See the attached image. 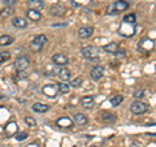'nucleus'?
Here are the masks:
<instances>
[{
  "label": "nucleus",
  "instance_id": "obj_1",
  "mask_svg": "<svg viewBox=\"0 0 156 147\" xmlns=\"http://www.w3.org/2000/svg\"><path fill=\"white\" fill-rule=\"evenodd\" d=\"M47 41H48V39H47V37L44 35V34H39V35H37L35 38L33 39V42L30 43L31 51H34V52L42 51V48L47 43Z\"/></svg>",
  "mask_w": 156,
  "mask_h": 147
},
{
  "label": "nucleus",
  "instance_id": "obj_2",
  "mask_svg": "<svg viewBox=\"0 0 156 147\" xmlns=\"http://www.w3.org/2000/svg\"><path fill=\"white\" fill-rule=\"evenodd\" d=\"M148 109H150V106L147 103L140 102V100L131 103V106H130V111H131V113H134V115H143Z\"/></svg>",
  "mask_w": 156,
  "mask_h": 147
},
{
  "label": "nucleus",
  "instance_id": "obj_3",
  "mask_svg": "<svg viewBox=\"0 0 156 147\" xmlns=\"http://www.w3.org/2000/svg\"><path fill=\"white\" fill-rule=\"evenodd\" d=\"M81 53H82V56L89 59V60H95V59L99 57L100 51H99V48L95 47V46H87V47L82 48Z\"/></svg>",
  "mask_w": 156,
  "mask_h": 147
},
{
  "label": "nucleus",
  "instance_id": "obj_4",
  "mask_svg": "<svg viewBox=\"0 0 156 147\" xmlns=\"http://www.w3.org/2000/svg\"><path fill=\"white\" fill-rule=\"evenodd\" d=\"M135 33V23H126V22H122V25L119 29V34L124 37H131L134 35Z\"/></svg>",
  "mask_w": 156,
  "mask_h": 147
},
{
  "label": "nucleus",
  "instance_id": "obj_5",
  "mask_svg": "<svg viewBox=\"0 0 156 147\" xmlns=\"http://www.w3.org/2000/svg\"><path fill=\"white\" fill-rule=\"evenodd\" d=\"M29 64H30V60H29L27 56H20L14 61V69L17 72H22L29 66Z\"/></svg>",
  "mask_w": 156,
  "mask_h": 147
},
{
  "label": "nucleus",
  "instance_id": "obj_6",
  "mask_svg": "<svg viewBox=\"0 0 156 147\" xmlns=\"http://www.w3.org/2000/svg\"><path fill=\"white\" fill-rule=\"evenodd\" d=\"M43 94H44L48 98H55L57 96L58 94V89H57V85H55V83H48V85H44L43 86Z\"/></svg>",
  "mask_w": 156,
  "mask_h": 147
},
{
  "label": "nucleus",
  "instance_id": "obj_7",
  "mask_svg": "<svg viewBox=\"0 0 156 147\" xmlns=\"http://www.w3.org/2000/svg\"><path fill=\"white\" fill-rule=\"evenodd\" d=\"M50 12H51L52 16H55V17H62L66 13V7L64 4L58 3V4H55V5H52L50 8Z\"/></svg>",
  "mask_w": 156,
  "mask_h": 147
},
{
  "label": "nucleus",
  "instance_id": "obj_8",
  "mask_svg": "<svg viewBox=\"0 0 156 147\" xmlns=\"http://www.w3.org/2000/svg\"><path fill=\"white\" fill-rule=\"evenodd\" d=\"M154 47H155L154 41H151V39H148V38H146L142 42H139V46H138L139 51L143 52V53H148L150 51H152Z\"/></svg>",
  "mask_w": 156,
  "mask_h": 147
},
{
  "label": "nucleus",
  "instance_id": "obj_9",
  "mask_svg": "<svg viewBox=\"0 0 156 147\" xmlns=\"http://www.w3.org/2000/svg\"><path fill=\"white\" fill-rule=\"evenodd\" d=\"M52 63L55 65H60V66H64L66 64H69V57L64 53H55L52 56Z\"/></svg>",
  "mask_w": 156,
  "mask_h": 147
},
{
  "label": "nucleus",
  "instance_id": "obj_10",
  "mask_svg": "<svg viewBox=\"0 0 156 147\" xmlns=\"http://www.w3.org/2000/svg\"><path fill=\"white\" fill-rule=\"evenodd\" d=\"M73 124H74L73 120L68 116H61L60 119L56 121V125L58 126V128H64V129H70L73 126Z\"/></svg>",
  "mask_w": 156,
  "mask_h": 147
},
{
  "label": "nucleus",
  "instance_id": "obj_11",
  "mask_svg": "<svg viewBox=\"0 0 156 147\" xmlns=\"http://www.w3.org/2000/svg\"><path fill=\"white\" fill-rule=\"evenodd\" d=\"M90 76H91V80L100 81L101 78H103V76H104V68L101 65L94 66V68H92V70H91V73H90Z\"/></svg>",
  "mask_w": 156,
  "mask_h": 147
},
{
  "label": "nucleus",
  "instance_id": "obj_12",
  "mask_svg": "<svg viewBox=\"0 0 156 147\" xmlns=\"http://www.w3.org/2000/svg\"><path fill=\"white\" fill-rule=\"evenodd\" d=\"M92 34H94V29L91 26H83L78 30V37L81 39H89Z\"/></svg>",
  "mask_w": 156,
  "mask_h": 147
},
{
  "label": "nucleus",
  "instance_id": "obj_13",
  "mask_svg": "<svg viewBox=\"0 0 156 147\" xmlns=\"http://www.w3.org/2000/svg\"><path fill=\"white\" fill-rule=\"evenodd\" d=\"M27 7L29 9L41 11V9L44 8V2L43 0H27Z\"/></svg>",
  "mask_w": 156,
  "mask_h": 147
},
{
  "label": "nucleus",
  "instance_id": "obj_14",
  "mask_svg": "<svg viewBox=\"0 0 156 147\" xmlns=\"http://www.w3.org/2000/svg\"><path fill=\"white\" fill-rule=\"evenodd\" d=\"M58 78L62 81V82H68L72 78V73H70V70L68 69V68H61L60 70H58Z\"/></svg>",
  "mask_w": 156,
  "mask_h": 147
},
{
  "label": "nucleus",
  "instance_id": "obj_15",
  "mask_svg": "<svg viewBox=\"0 0 156 147\" xmlns=\"http://www.w3.org/2000/svg\"><path fill=\"white\" fill-rule=\"evenodd\" d=\"M94 96L92 95H86L83 98H81V106L82 107H85V108H91L92 106H94Z\"/></svg>",
  "mask_w": 156,
  "mask_h": 147
},
{
  "label": "nucleus",
  "instance_id": "obj_16",
  "mask_svg": "<svg viewBox=\"0 0 156 147\" xmlns=\"http://www.w3.org/2000/svg\"><path fill=\"white\" fill-rule=\"evenodd\" d=\"M12 25L17 29H25L27 26V22H26V20L22 17H14L12 20Z\"/></svg>",
  "mask_w": 156,
  "mask_h": 147
},
{
  "label": "nucleus",
  "instance_id": "obj_17",
  "mask_svg": "<svg viewBox=\"0 0 156 147\" xmlns=\"http://www.w3.org/2000/svg\"><path fill=\"white\" fill-rule=\"evenodd\" d=\"M101 120H103L105 124H113V122L116 121V115L112 113V112L104 111L103 113H101Z\"/></svg>",
  "mask_w": 156,
  "mask_h": 147
},
{
  "label": "nucleus",
  "instance_id": "obj_18",
  "mask_svg": "<svg viewBox=\"0 0 156 147\" xmlns=\"http://www.w3.org/2000/svg\"><path fill=\"white\" fill-rule=\"evenodd\" d=\"M26 16L29 20H31V21H39V20L42 18V14L39 11H34V9H27L26 11Z\"/></svg>",
  "mask_w": 156,
  "mask_h": 147
},
{
  "label": "nucleus",
  "instance_id": "obj_19",
  "mask_svg": "<svg viewBox=\"0 0 156 147\" xmlns=\"http://www.w3.org/2000/svg\"><path fill=\"white\" fill-rule=\"evenodd\" d=\"M73 122H76L78 125H86L89 120H87V116L83 113H76L74 117H73Z\"/></svg>",
  "mask_w": 156,
  "mask_h": 147
},
{
  "label": "nucleus",
  "instance_id": "obj_20",
  "mask_svg": "<svg viewBox=\"0 0 156 147\" xmlns=\"http://www.w3.org/2000/svg\"><path fill=\"white\" fill-rule=\"evenodd\" d=\"M48 109H50V107L44 104V103H34L33 104V111L38 112V113H44Z\"/></svg>",
  "mask_w": 156,
  "mask_h": 147
},
{
  "label": "nucleus",
  "instance_id": "obj_21",
  "mask_svg": "<svg viewBox=\"0 0 156 147\" xmlns=\"http://www.w3.org/2000/svg\"><path fill=\"white\" fill-rule=\"evenodd\" d=\"M129 8V3L125 2V0H119V2L115 3V11L116 12H124Z\"/></svg>",
  "mask_w": 156,
  "mask_h": 147
},
{
  "label": "nucleus",
  "instance_id": "obj_22",
  "mask_svg": "<svg viewBox=\"0 0 156 147\" xmlns=\"http://www.w3.org/2000/svg\"><path fill=\"white\" fill-rule=\"evenodd\" d=\"M17 130H18V125L16 124V122H9L8 126H5V134L9 135V137L16 134Z\"/></svg>",
  "mask_w": 156,
  "mask_h": 147
},
{
  "label": "nucleus",
  "instance_id": "obj_23",
  "mask_svg": "<svg viewBox=\"0 0 156 147\" xmlns=\"http://www.w3.org/2000/svg\"><path fill=\"white\" fill-rule=\"evenodd\" d=\"M103 50L105 51V52H108V53H115L117 52V50H119V45L117 43H115V42H112V43H109V45H105L104 47H103Z\"/></svg>",
  "mask_w": 156,
  "mask_h": 147
},
{
  "label": "nucleus",
  "instance_id": "obj_24",
  "mask_svg": "<svg viewBox=\"0 0 156 147\" xmlns=\"http://www.w3.org/2000/svg\"><path fill=\"white\" fill-rule=\"evenodd\" d=\"M57 89H58V94H68L70 91V86L66 82H61L57 83Z\"/></svg>",
  "mask_w": 156,
  "mask_h": 147
},
{
  "label": "nucleus",
  "instance_id": "obj_25",
  "mask_svg": "<svg viewBox=\"0 0 156 147\" xmlns=\"http://www.w3.org/2000/svg\"><path fill=\"white\" fill-rule=\"evenodd\" d=\"M13 43V37L11 35H2L0 37V46H9Z\"/></svg>",
  "mask_w": 156,
  "mask_h": 147
},
{
  "label": "nucleus",
  "instance_id": "obj_26",
  "mask_svg": "<svg viewBox=\"0 0 156 147\" xmlns=\"http://www.w3.org/2000/svg\"><path fill=\"white\" fill-rule=\"evenodd\" d=\"M122 100H124V96L122 95H115V96H112L111 98V104H112V107H117V106H120L121 103H122Z\"/></svg>",
  "mask_w": 156,
  "mask_h": 147
},
{
  "label": "nucleus",
  "instance_id": "obj_27",
  "mask_svg": "<svg viewBox=\"0 0 156 147\" xmlns=\"http://www.w3.org/2000/svg\"><path fill=\"white\" fill-rule=\"evenodd\" d=\"M13 12H14L13 7H5V8L0 9V16L2 17H8V16H12Z\"/></svg>",
  "mask_w": 156,
  "mask_h": 147
},
{
  "label": "nucleus",
  "instance_id": "obj_28",
  "mask_svg": "<svg viewBox=\"0 0 156 147\" xmlns=\"http://www.w3.org/2000/svg\"><path fill=\"white\" fill-rule=\"evenodd\" d=\"M9 59H11V52H9V51H3V52H0V64H3V63L8 61Z\"/></svg>",
  "mask_w": 156,
  "mask_h": 147
},
{
  "label": "nucleus",
  "instance_id": "obj_29",
  "mask_svg": "<svg viewBox=\"0 0 156 147\" xmlns=\"http://www.w3.org/2000/svg\"><path fill=\"white\" fill-rule=\"evenodd\" d=\"M82 82H83V80H82V77H77L74 78V80H72L69 82V86L70 87H80L82 85Z\"/></svg>",
  "mask_w": 156,
  "mask_h": 147
},
{
  "label": "nucleus",
  "instance_id": "obj_30",
  "mask_svg": "<svg viewBox=\"0 0 156 147\" xmlns=\"http://www.w3.org/2000/svg\"><path fill=\"white\" fill-rule=\"evenodd\" d=\"M25 122H26L27 126H30V128H35L37 126V120L34 119V117H31V116H26L25 117Z\"/></svg>",
  "mask_w": 156,
  "mask_h": 147
},
{
  "label": "nucleus",
  "instance_id": "obj_31",
  "mask_svg": "<svg viewBox=\"0 0 156 147\" xmlns=\"http://www.w3.org/2000/svg\"><path fill=\"white\" fill-rule=\"evenodd\" d=\"M124 22L126 23H135V14L134 13H130L128 16L124 17Z\"/></svg>",
  "mask_w": 156,
  "mask_h": 147
},
{
  "label": "nucleus",
  "instance_id": "obj_32",
  "mask_svg": "<svg viewBox=\"0 0 156 147\" xmlns=\"http://www.w3.org/2000/svg\"><path fill=\"white\" fill-rule=\"evenodd\" d=\"M14 135H16L14 138H16L17 141H23V139H26V138H27V133H26V131H21V133L14 134Z\"/></svg>",
  "mask_w": 156,
  "mask_h": 147
},
{
  "label": "nucleus",
  "instance_id": "obj_33",
  "mask_svg": "<svg viewBox=\"0 0 156 147\" xmlns=\"http://www.w3.org/2000/svg\"><path fill=\"white\" fill-rule=\"evenodd\" d=\"M133 96L136 98V99H142V98L144 96V91H143V90H136V91L134 92Z\"/></svg>",
  "mask_w": 156,
  "mask_h": 147
},
{
  "label": "nucleus",
  "instance_id": "obj_34",
  "mask_svg": "<svg viewBox=\"0 0 156 147\" xmlns=\"http://www.w3.org/2000/svg\"><path fill=\"white\" fill-rule=\"evenodd\" d=\"M3 3L5 4V7H13L17 4V0H3Z\"/></svg>",
  "mask_w": 156,
  "mask_h": 147
},
{
  "label": "nucleus",
  "instance_id": "obj_35",
  "mask_svg": "<svg viewBox=\"0 0 156 147\" xmlns=\"http://www.w3.org/2000/svg\"><path fill=\"white\" fill-rule=\"evenodd\" d=\"M125 53H126V52H125L124 50H120V48H119L115 55H116V56H119V57H125Z\"/></svg>",
  "mask_w": 156,
  "mask_h": 147
},
{
  "label": "nucleus",
  "instance_id": "obj_36",
  "mask_svg": "<svg viewBox=\"0 0 156 147\" xmlns=\"http://www.w3.org/2000/svg\"><path fill=\"white\" fill-rule=\"evenodd\" d=\"M27 74L25 73V70H22V72H18V76H17V80H21V78H26Z\"/></svg>",
  "mask_w": 156,
  "mask_h": 147
},
{
  "label": "nucleus",
  "instance_id": "obj_37",
  "mask_svg": "<svg viewBox=\"0 0 156 147\" xmlns=\"http://www.w3.org/2000/svg\"><path fill=\"white\" fill-rule=\"evenodd\" d=\"M26 147H41V146H39V143H37V142H31V143H29Z\"/></svg>",
  "mask_w": 156,
  "mask_h": 147
},
{
  "label": "nucleus",
  "instance_id": "obj_38",
  "mask_svg": "<svg viewBox=\"0 0 156 147\" xmlns=\"http://www.w3.org/2000/svg\"><path fill=\"white\" fill-rule=\"evenodd\" d=\"M2 98H3V96H2V95H0V99H2Z\"/></svg>",
  "mask_w": 156,
  "mask_h": 147
}]
</instances>
